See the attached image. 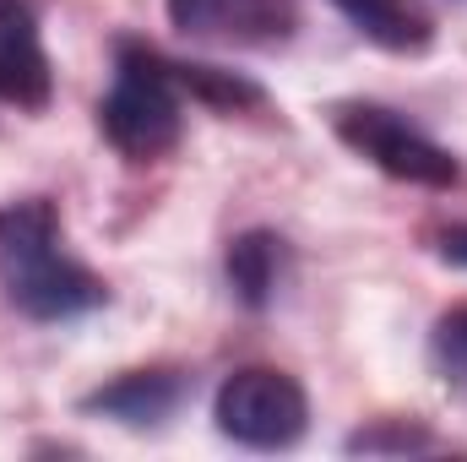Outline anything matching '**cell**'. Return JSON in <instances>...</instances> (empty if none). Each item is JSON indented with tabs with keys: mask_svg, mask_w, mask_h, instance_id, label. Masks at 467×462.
Listing matches in <instances>:
<instances>
[{
	"mask_svg": "<svg viewBox=\"0 0 467 462\" xmlns=\"http://www.w3.org/2000/svg\"><path fill=\"white\" fill-rule=\"evenodd\" d=\"M0 294L33 321H71L104 305V278L66 256L60 218L49 202L0 207Z\"/></svg>",
	"mask_w": 467,
	"mask_h": 462,
	"instance_id": "1",
	"label": "cell"
},
{
	"mask_svg": "<svg viewBox=\"0 0 467 462\" xmlns=\"http://www.w3.org/2000/svg\"><path fill=\"white\" fill-rule=\"evenodd\" d=\"M180 77L163 55H152L147 44H119L115 49V82L99 104V125L109 136L119 158L130 163H147V158H163L174 142H180V125H185V99H180Z\"/></svg>",
	"mask_w": 467,
	"mask_h": 462,
	"instance_id": "2",
	"label": "cell"
},
{
	"mask_svg": "<svg viewBox=\"0 0 467 462\" xmlns=\"http://www.w3.org/2000/svg\"><path fill=\"white\" fill-rule=\"evenodd\" d=\"M213 419L234 446L250 452H288L305 425H310V397L288 370L272 364H244L213 397Z\"/></svg>",
	"mask_w": 467,
	"mask_h": 462,
	"instance_id": "3",
	"label": "cell"
},
{
	"mask_svg": "<svg viewBox=\"0 0 467 462\" xmlns=\"http://www.w3.org/2000/svg\"><path fill=\"white\" fill-rule=\"evenodd\" d=\"M337 136L348 142L358 158H369L380 174H391V180H408V185H430V191H446V185H457V158L441 147V142H430L419 125H408V120L397 115V110H380V104H337Z\"/></svg>",
	"mask_w": 467,
	"mask_h": 462,
	"instance_id": "4",
	"label": "cell"
},
{
	"mask_svg": "<svg viewBox=\"0 0 467 462\" xmlns=\"http://www.w3.org/2000/svg\"><path fill=\"white\" fill-rule=\"evenodd\" d=\"M169 22L207 44L266 49L294 33V0H169Z\"/></svg>",
	"mask_w": 467,
	"mask_h": 462,
	"instance_id": "5",
	"label": "cell"
},
{
	"mask_svg": "<svg viewBox=\"0 0 467 462\" xmlns=\"http://www.w3.org/2000/svg\"><path fill=\"white\" fill-rule=\"evenodd\" d=\"M49 55L38 44L33 11L22 0H0V99L16 110H44L49 104Z\"/></svg>",
	"mask_w": 467,
	"mask_h": 462,
	"instance_id": "6",
	"label": "cell"
},
{
	"mask_svg": "<svg viewBox=\"0 0 467 462\" xmlns=\"http://www.w3.org/2000/svg\"><path fill=\"white\" fill-rule=\"evenodd\" d=\"M180 397H185V381L174 370H130L115 386H99L82 408L109 414L119 425H158V419H169L180 408Z\"/></svg>",
	"mask_w": 467,
	"mask_h": 462,
	"instance_id": "7",
	"label": "cell"
},
{
	"mask_svg": "<svg viewBox=\"0 0 467 462\" xmlns=\"http://www.w3.org/2000/svg\"><path fill=\"white\" fill-rule=\"evenodd\" d=\"M353 27L386 55H424L435 44V22L419 0H332Z\"/></svg>",
	"mask_w": 467,
	"mask_h": 462,
	"instance_id": "8",
	"label": "cell"
},
{
	"mask_svg": "<svg viewBox=\"0 0 467 462\" xmlns=\"http://www.w3.org/2000/svg\"><path fill=\"white\" fill-rule=\"evenodd\" d=\"M277 278H283V239L277 234L250 229L229 245V289L250 310H261L277 294Z\"/></svg>",
	"mask_w": 467,
	"mask_h": 462,
	"instance_id": "9",
	"label": "cell"
},
{
	"mask_svg": "<svg viewBox=\"0 0 467 462\" xmlns=\"http://www.w3.org/2000/svg\"><path fill=\"white\" fill-rule=\"evenodd\" d=\"M430 359H435V375L446 381V392L467 408V305L446 310L435 321V338H430Z\"/></svg>",
	"mask_w": 467,
	"mask_h": 462,
	"instance_id": "10",
	"label": "cell"
},
{
	"mask_svg": "<svg viewBox=\"0 0 467 462\" xmlns=\"http://www.w3.org/2000/svg\"><path fill=\"white\" fill-rule=\"evenodd\" d=\"M174 77H180L185 93L207 99L213 110H250V104H261V88L255 82H244L234 71H218V66H174Z\"/></svg>",
	"mask_w": 467,
	"mask_h": 462,
	"instance_id": "11",
	"label": "cell"
},
{
	"mask_svg": "<svg viewBox=\"0 0 467 462\" xmlns=\"http://www.w3.org/2000/svg\"><path fill=\"white\" fill-rule=\"evenodd\" d=\"M413 446H430V436H419V430H364V436L348 441V452H413Z\"/></svg>",
	"mask_w": 467,
	"mask_h": 462,
	"instance_id": "12",
	"label": "cell"
},
{
	"mask_svg": "<svg viewBox=\"0 0 467 462\" xmlns=\"http://www.w3.org/2000/svg\"><path fill=\"white\" fill-rule=\"evenodd\" d=\"M435 256L467 272V224H451V229H441V234H435Z\"/></svg>",
	"mask_w": 467,
	"mask_h": 462,
	"instance_id": "13",
	"label": "cell"
}]
</instances>
